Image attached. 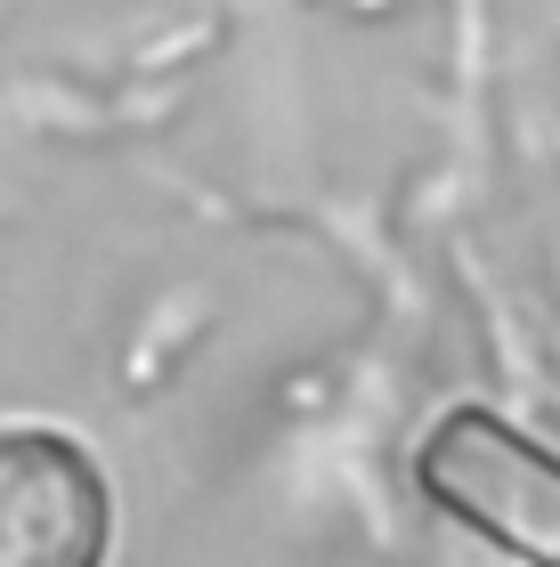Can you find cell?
Returning <instances> with one entry per match:
<instances>
[{"mask_svg": "<svg viewBox=\"0 0 560 567\" xmlns=\"http://www.w3.org/2000/svg\"><path fill=\"white\" fill-rule=\"evenodd\" d=\"M415 471L455 519H471L537 567H560V454H544L528 430H512L488 405H455L422 437Z\"/></svg>", "mask_w": 560, "mask_h": 567, "instance_id": "6da1fadb", "label": "cell"}, {"mask_svg": "<svg viewBox=\"0 0 560 567\" xmlns=\"http://www.w3.org/2000/svg\"><path fill=\"white\" fill-rule=\"evenodd\" d=\"M106 462L58 422H0V567H106Z\"/></svg>", "mask_w": 560, "mask_h": 567, "instance_id": "7a4b0ae2", "label": "cell"}]
</instances>
